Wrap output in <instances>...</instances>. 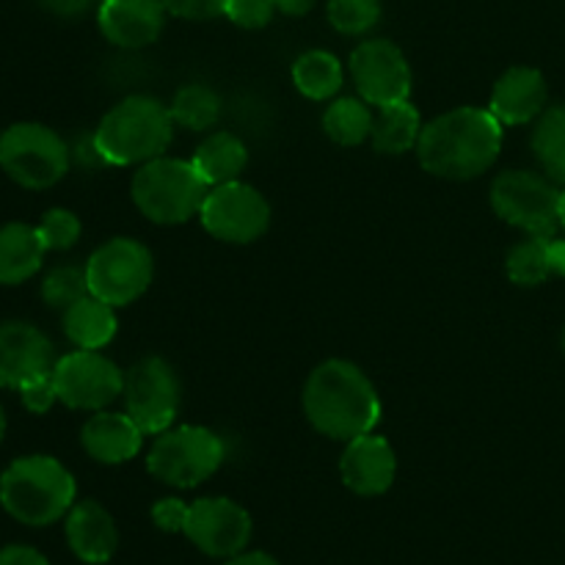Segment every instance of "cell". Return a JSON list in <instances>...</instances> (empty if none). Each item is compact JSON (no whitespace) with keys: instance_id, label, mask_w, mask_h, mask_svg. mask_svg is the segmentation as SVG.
I'll use <instances>...</instances> for the list:
<instances>
[{"instance_id":"ba28073f","label":"cell","mask_w":565,"mask_h":565,"mask_svg":"<svg viewBox=\"0 0 565 565\" xmlns=\"http://www.w3.org/2000/svg\"><path fill=\"white\" fill-rule=\"evenodd\" d=\"M491 210L497 218L533 237H557L561 230V191L550 177L535 171H502L491 182Z\"/></svg>"},{"instance_id":"60d3db41","label":"cell","mask_w":565,"mask_h":565,"mask_svg":"<svg viewBox=\"0 0 565 565\" xmlns=\"http://www.w3.org/2000/svg\"><path fill=\"white\" fill-rule=\"evenodd\" d=\"M561 230L565 232V188L561 191Z\"/></svg>"},{"instance_id":"277c9868","label":"cell","mask_w":565,"mask_h":565,"mask_svg":"<svg viewBox=\"0 0 565 565\" xmlns=\"http://www.w3.org/2000/svg\"><path fill=\"white\" fill-rule=\"evenodd\" d=\"M77 486L70 469L53 456H22L0 475V505L28 527H47L75 505Z\"/></svg>"},{"instance_id":"4316f807","label":"cell","mask_w":565,"mask_h":565,"mask_svg":"<svg viewBox=\"0 0 565 565\" xmlns=\"http://www.w3.org/2000/svg\"><path fill=\"white\" fill-rule=\"evenodd\" d=\"M533 154L552 182H565V103L552 105L535 119Z\"/></svg>"},{"instance_id":"cb8c5ba5","label":"cell","mask_w":565,"mask_h":565,"mask_svg":"<svg viewBox=\"0 0 565 565\" xmlns=\"http://www.w3.org/2000/svg\"><path fill=\"white\" fill-rule=\"evenodd\" d=\"M423 116L408 99L395 105L379 108L373 119V132L370 143L381 154H406L417 149L419 136H423Z\"/></svg>"},{"instance_id":"e575fe53","label":"cell","mask_w":565,"mask_h":565,"mask_svg":"<svg viewBox=\"0 0 565 565\" xmlns=\"http://www.w3.org/2000/svg\"><path fill=\"white\" fill-rule=\"evenodd\" d=\"M224 3L226 0H163L166 11L180 20L191 22H204L215 20V17H224Z\"/></svg>"},{"instance_id":"f35d334b","label":"cell","mask_w":565,"mask_h":565,"mask_svg":"<svg viewBox=\"0 0 565 565\" xmlns=\"http://www.w3.org/2000/svg\"><path fill=\"white\" fill-rule=\"evenodd\" d=\"M224 565H279V561L270 557L268 552H241L235 557H226Z\"/></svg>"},{"instance_id":"5bb4252c","label":"cell","mask_w":565,"mask_h":565,"mask_svg":"<svg viewBox=\"0 0 565 565\" xmlns=\"http://www.w3.org/2000/svg\"><path fill=\"white\" fill-rule=\"evenodd\" d=\"M252 516L230 497H202L188 508L185 535L207 557H235L252 541Z\"/></svg>"},{"instance_id":"6da1fadb","label":"cell","mask_w":565,"mask_h":565,"mask_svg":"<svg viewBox=\"0 0 565 565\" xmlns=\"http://www.w3.org/2000/svg\"><path fill=\"white\" fill-rule=\"evenodd\" d=\"M502 149V125L489 108H452L423 127L417 158L439 180L467 182L486 174Z\"/></svg>"},{"instance_id":"ffe728a7","label":"cell","mask_w":565,"mask_h":565,"mask_svg":"<svg viewBox=\"0 0 565 565\" xmlns=\"http://www.w3.org/2000/svg\"><path fill=\"white\" fill-rule=\"evenodd\" d=\"M81 445L97 463H127L141 452L143 430L127 414L94 412L81 428Z\"/></svg>"},{"instance_id":"e0dca14e","label":"cell","mask_w":565,"mask_h":565,"mask_svg":"<svg viewBox=\"0 0 565 565\" xmlns=\"http://www.w3.org/2000/svg\"><path fill=\"white\" fill-rule=\"evenodd\" d=\"M163 0H103L97 22L110 44L125 50L149 47L166 28Z\"/></svg>"},{"instance_id":"d6986e66","label":"cell","mask_w":565,"mask_h":565,"mask_svg":"<svg viewBox=\"0 0 565 565\" xmlns=\"http://www.w3.org/2000/svg\"><path fill=\"white\" fill-rule=\"evenodd\" d=\"M64 533L72 555L88 565L108 563L119 550V530L114 516L97 500L75 502L66 513Z\"/></svg>"},{"instance_id":"9a60e30c","label":"cell","mask_w":565,"mask_h":565,"mask_svg":"<svg viewBox=\"0 0 565 565\" xmlns=\"http://www.w3.org/2000/svg\"><path fill=\"white\" fill-rule=\"evenodd\" d=\"M55 351L44 331L25 320L0 323V386L20 392L28 381L53 373Z\"/></svg>"},{"instance_id":"d6a6232c","label":"cell","mask_w":565,"mask_h":565,"mask_svg":"<svg viewBox=\"0 0 565 565\" xmlns=\"http://www.w3.org/2000/svg\"><path fill=\"white\" fill-rule=\"evenodd\" d=\"M274 0H226L224 17L235 25L246 28V31H259V28L270 25L276 14Z\"/></svg>"},{"instance_id":"d590c367","label":"cell","mask_w":565,"mask_h":565,"mask_svg":"<svg viewBox=\"0 0 565 565\" xmlns=\"http://www.w3.org/2000/svg\"><path fill=\"white\" fill-rule=\"evenodd\" d=\"M188 508L182 500L177 497H163L152 505V522L154 527L163 530V533H185V522H188Z\"/></svg>"},{"instance_id":"484cf974","label":"cell","mask_w":565,"mask_h":565,"mask_svg":"<svg viewBox=\"0 0 565 565\" xmlns=\"http://www.w3.org/2000/svg\"><path fill=\"white\" fill-rule=\"evenodd\" d=\"M373 110L362 97H340L326 108L323 130L340 147H362L373 132Z\"/></svg>"},{"instance_id":"9c48e42d","label":"cell","mask_w":565,"mask_h":565,"mask_svg":"<svg viewBox=\"0 0 565 565\" xmlns=\"http://www.w3.org/2000/svg\"><path fill=\"white\" fill-rule=\"evenodd\" d=\"M154 259L141 241L110 237L86 263L88 292L110 307H130L152 285Z\"/></svg>"},{"instance_id":"4fadbf2b","label":"cell","mask_w":565,"mask_h":565,"mask_svg":"<svg viewBox=\"0 0 565 565\" xmlns=\"http://www.w3.org/2000/svg\"><path fill=\"white\" fill-rule=\"evenodd\" d=\"M351 77L364 103L384 108L408 99L412 66L390 39H364L351 53Z\"/></svg>"},{"instance_id":"30bf717a","label":"cell","mask_w":565,"mask_h":565,"mask_svg":"<svg viewBox=\"0 0 565 565\" xmlns=\"http://www.w3.org/2000/svg\"><path fill=\"white\" fill-rule=\"evenodd\" d=\"M125 414L143 430L158 436L174 425L180 412V379L160 356H143L125 373Z\"/></svg>"},{"instance_id":"7bdbcfd3","label":"cell","mask_w":565,"mask_h":565,"mask_svg":"<svg viewBox=\"0 0 565 565\" xmlns=\"http://www.w3.org/2000/svg\"><path fill=\"white\" fill-rule=\"evenodd\" d=\"M563 353H565V329H563Z\"/></svg>"},{"instance_id":"8fae6325","label":"cell","mask_w":565,"mask_h":565,"mask_svg":"<svg viewBox=\"0 0 565 565\" xmlns=\"http://www.w3.org/2000/svg\"><path fill=\"white\" fill-rule=\"evenodd\" d=\"M199 218L215 241L248 246L268 232L270 204L257 188L235 180L210 188Z\"/></svg>"},{"instance_id":"2e32d148","label":"cell","mask_w":565,"mask_h":565,"mask_svg":"<svg viewBox=\"0 0 565 565\" xmlns=\"http://www.w3.org/2000/svg\"><path fill=\"white\" fill-rule=\"evenodd\" d=\"M340 475L345 489L359 497H381L392 489L397 475V456L384 436L364 434L345 441L340 458Z\"/></svg>"},{"instance_id":"603a6c76","label":"cell","mask_w":565,"mask_h":565,"mask_svg":"<svg viewBox=\"0 0 565 565\" xmlns=\"http://www.w3.org/2000/svg\"><path fill=\"white\" fill-rule=\"evenodd\" d=\"M191 163L196 166L210 188L224 185V182L241 180L248 166V149L235 132H213L199 143Z\"/></svg>"},{"instance_id":"52a82bcc","label":"cell","mask_w":565,"mask_h":565,"mask_svg":"<svg viewBox=\"0 0 565 565\" xmlns=\"http://www.w3.org/2000/svg\"><path fill=\"white\" fill-rule=\"evenodd\" d=\"M0 169L28 191L58 185L70 171V147L64 138L39 121H17L0 138Z\"/></svg>"},{"instance_id":"44dd1931","label":"cell","mask_w":565,"mask_h":565,"mask_svg":"<svg viewBox=\"0 0 565 565\" xmlns=\"http://www.w3.org/2000/svg\"><path fill=\"white\" fill-rule=\"evenodd\" d=\"M42 235L31 224H3L0 226V285L17 287L39 274L44 263Z\"/></svg>"},{"instance_id":"3957f363","label":"cell","mask_w":565,"mask_h":565,"mask_svg":"<svg viewBox=\"0 0 565 565\" xmlns=\"http://www.w3.org/2000/svg\"><path fill=\"white\" fill-rule=\"evenodd\" d=\"M171 138H174V119L169 105L147 94H132L99 119L92 141L103 163L143 166L166 154Z\"/></svg>"},{"instance_id":"d4e9b609","label":"cell","mask_w":565,"mask_h":565,"mask_svg":"<svg viewBox=\"0 0 565 565\" xmlns=\"http://www.w3.org/2000/svg\"><path fill=\"white\" fill-rule=\"evenodd\" d=\"M342 81H345V72H342L340 58L329 50H309V53L298 55L292 64V83L303 97L315 99V103L337 97Z\"/></svg>"},{"instance_id":"4dcf8cb0","label":"cell","mask_w":565,"mask_h":565,"mask_svg":"<svg viewBox=\"0 0 565 565\" xmlns=\"http://www.w3.org/2000/svg\"><path fill=\"white\" fill-rule=\"evenodd\" d=\"M88 296V279L86 268H75V265H61L53 268L42 281V298L50 309H70L72 303Z\"/></svg>"},{"instance_id":"8992f818","label":"cell","mask_w":565,"mask_h":565,"mask_svg":"<svg viewBox=\"0 0 565 565\" xmlns=\"http://www.w3.org/2000/svg\"><path fill=\"white\" fill-rule=\"evenodd\" d=\"M224 463V441L204 425H180L158 434L147 452L154 480L174 489H196Z\"/></svg>"},{"instance_id":"836d02e7","label":"cell","mask_w":565,"mask_h":565,"mask_svg":"<svg viewBox=\"0 0 565 565\" xmlns=\"http://www.w3.org/2000/svg\"><path fill=\"white\" fill-rule=\"evenodd\" d=\"M20 397H22V406H25L31 414H47L50 408H53V403L58 401L53 373L28 381V384L20 390Z\"/></svg>"},{"instance_id":"f546056e","label":"cell","mask_w":565,"mask_h":565,"mask_svg":"<svg viewBox=\"0 0 565 565\" xmlns=\"http://www.w3.org/2000/svg\"><path fill=\"white\" fill-rule=\"evenodd\" d=\"M381 0H329L326 17L331 28L345 36H364L381 20Z\"/></svg>"},{"instance_id":"ac0fdd59","label":"cell","mask_w":565,"mask_h":565,"mask_svg":"<svg viewBox=\"0 0 565 565\" xmlns=\"http://www.w3.org/2000/svg\"><path fill=\"white\" fill-rule=\"evenodd\" d=\"M550 88L544 72L535 66H511L491 88L489 110L502 127L530 125L546 110Z\"/></svg>"},{"instance_id":"74e56055","label":"cell","mask_w":565,"mask_h":565,"mask_svg":"<svg viewBox=\"0 0 565 565\" xmlns=\"http://www.w3.org/2000/svg\"><path fill=\"white\" fill-rule=\"evenodd\" d=\"M546 257H550V270L565 279V237H550L546 243Z\"/></svg>"},{"instance_id":"83f0119b","label":"cell","mask_w":565,"mask_h":565,"mask_svg":"<svg viewBox=\"0 0 565 565\" xmlns=\"http://www.w3.org/2000/svg\"><path fill=\"white\" fill-rule=\"evenodd\" d=\"M171 119L174 125L185 127V130L204 132L218 121L221 116V97L204 83H188L174 94L169 105Z\"/></svg>"},{"instance_id":"ee69618b","label":"cell","mask_w":565,"mask_h":565,"mask_svg":"<svg viewBox=\"0 0 565 565\" xmlns=\"http://www.w3.org/2000/svg\"><path fill=\"white\" fill-rule=\"evenodd\" d=\"M0 138H3V130H0Z\"/></svg>"},{"instance_id":"7a4b0ae2","label":"cell","mask_w":565,"mask_h":565,"mask_svg":"<svg viewBox=\"0 0 565 565\" xmlns=\"http://www.w3.org/2000/svg\"><path fill=\"white\" fill-rule=\"evenodd\" d=\"M301 403L309 425L334 441L373 434L381 419V397L373 381L345 359L320 362L303 384Z\"/></svg>"},{"instance_id":"7402d4cb","label":"cell","mask_w":565,"mask_h":565,"mask_svg":"<svg viewBox=\"0 0 565 565\" xmlns=\"http://www.w3.org/2000/svg\"><path fill=\"white\" fill-rule=\"evenodd\" d=\"M61 326H64L66 340L75 348H81V351H99V348H105L116 337L119 320H116V307L99 301L97 296L88 292L86 298L64 309Z\"/></svg>"},{"instance_id":"b9f144b4","label":"cell","mask_w":565,"mask_h":565,"mask_svg":"<svg viewBox=\"0 0 565 565\" xmlns=\"http://www.w3.org/2000/svg\"><path fill=\"white\" fill-rule=\"evenodd\" d=\"M6 436V414H3V406H0V441H3Z\"/></svg>"},{"instance_id":"8d00e7d4","label":"cell","mask_w":565,"mask_h":565,"mask_svg":"<svg viewBox=\"0 0 565 565\" xmlns=\"http://www.w3.org/2000/svg\"><path fill=\"white\" fill-rule=\"evenodd\" d=\"M0 565H50L39 550L25 544H9L0 550Z\"/></svg>"},{"instance_id":"ab89813d","label":"cell","mask_w":565,"mask_h":565,"mask_svg":"<svg viewBox=\"0 0 565 565\" xmlns=\"http://www.w3.org/2000/svg\"><path fill=\"white\" fill-rule=\"evenodd\" d=\"M274 3H276V9L281 11V14L303 17V14H309V11L315 9V3H318V0H274Z\"/></svg>"},{"instance_id":"f1b7e54d","label":"cell","mask_w":565,"mask_h":565,"mask_svg":"<svg viewBox=\"0 0 565 565\" xmlns=\"http://www.w3.org/2000/svg\"><path fill=\"white\" fill-rule=\"evenodd\" d=\"M546 237H524L522 243L508 252L505 274L519 287H539L552 276L550 257H546Z\"/></svg>"},{"instance_id":"7c38bea8","label":"cell","mask_w":565,"mask_h":565,"mask_svg":"<svg viewBox=\"0 0 565 565\" xmlns=\"http://www.w3.org/2000/svg\"><path fill=\"white\" fill-rule=\"evenodd\" d=\"M55 392L66 408L103 412L125 392V373L99 351H72L55 359Z\"/></svg>"},{"instance_id":"5b68a950","label":"cell","mask_w":565,"mask_h":565,"mask_svg":"<svg viewBox=\"0 0 565 565\" xmlns=\"http://www.w3.org/2000/svg\"><path fill=\"white\" fill-rule=\"evenodd\" d=\"M130 193L143 218L160 226H177L202 213L210 185L191 160L160 154L138 166Z\"/></svg>"},{"instance_id":"1f68e13d","label":"cell","mask_w":565,"mask_h":565,"mask_svg":"<svg viewBox=\"0 0 565 565\" xmlns=\"http://www.w3.org/2000/svg\"><path fill=\"white\" fill-rule=\"evenodd\" d=\"M39 235L47 252H66V248L75 246L81 241V218H77L72 210L53 207L42 215V221L36 224Z\"/></svg>"}]
</instances>
